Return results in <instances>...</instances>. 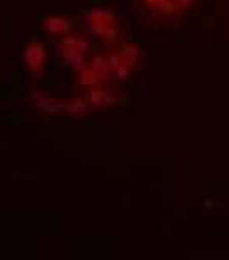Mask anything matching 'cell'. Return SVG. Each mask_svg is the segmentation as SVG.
<instances>
[{"label": "cell", "instance_id": "1", "mask_svg": "<svg viewBox=\"0 0 229 260\" xmlns=\"http://www.w3.org/2000/svg\"><path fill=\"white\" fill-rule=\"evenodd\" d=\"M86 26L95 37L105 38L112 42L117 35L116 28V17L111 11H104V9H95L86 14Z\"/></svg>", "mask_w": 229, "mask_h": 260}, {"label": "cell", "instance_id": "2", "mask_svg": "<svg viewBox=\"0 0 229 260\" xmlns=\"http://www.w3.org/2000/svg\"><path fill=\"white\" fill-rule=\"evenodd\" d=\"M60 48H62V57L68 60V64L78 66L79 68L90 45H88L86 40L81 37H69L60 42Z\"/></svg>", "mask_w": 229, "mask_h": 260}, {"label": "cell", "instance_id": "3", "mask_svg": "<svg viewBox=\"0 0 229 260\" xmlns=\"http://www.w3.org/2000/svg\"><path fill=\"white\" fill-rule=\"evenodd\" d=\"M23 59L31 73H42L43 66H45V60H47L45 48H43L42 43H38V42L28 43V45L24 47Z\"/></svg>", "mask_w": 229, "mask_h": 260}, {"label": "cell", "instance_id": "4", "mask_svg": "<svg viewBox=\"0 0 229 260\" xmlns=\"http://www.w3.org/2000/svg\"><path fill=\"white\" fill-rule=\"evenodd\" d=\"M152 9L162 14H176L191 4V0H145Z\"/></svg>", "mask_w": 229, "mask_h": 260}, {"label": "cell", "instance_id": "5", "mask_svg": "<svg viewBox=\"0 0 229 260\" xmlns=\"http://www.w3.org/2000/svg\"><path fill=\"white\" fill-rule=\"evenodd\" d=\"M88 102H90L93 107L99 109H105L111 107V105L116 102V96L114 93H111L109 90H104V88H95L88 93Z\"/></svg>", "mask_w": 229, "mask_h": 260}, {"label": "cell", "instance_id": "6", "mask_svg": "<svg viewBox=\"0 0 229 260\" xmlns=\"http://www.w3.org/2000/svg\"><path fill=\"white\" fill-rule=\"evenodd\" d=\"M43 28H45V31L52 33V35H64V33L71 31V23H69L66 17L52 16L43 21Z\"/></svg>", "mask_w": 229, "mask_h": 260}, {"label": "cell", "instance_id": "7", "mask_svg": "<svg viewBox=\"0 0 229 260\" xmlns=\"http://www.w3.org/2000/svg\"><path fill=\"white\" fill-rule=\"evenodd\" d=\"M35 104H37L43 112L64 111V104L62 102H59V100H55V99H50V96H47V95H42V93L35 95Z\"/></svg>", "mask_w": 229, "mask_h": 260}, {"label": "cell", "instance_id": "8", "mask_svg": "<svg viewBox=\"0 0 229 260\" xmlns=\"http://www.w3.org/2000/svg\"><path fill=\"white\" fill-rule=\"evenodd\" d=\"M119 55H121V59L127 64V68H135V66L138 64V60H140L138 48L133 47V45H122Z\"/></svg>", "mask_w": 229, "mask_h": 260}, {"label": "cell", "instance_id": "9", "mask_svg": "<svg viewBox=\"0 0 229 260\" xmlns=\"http://www.w3.org/2000/svg\"><path fill=\"white\" fill-rule=\"evenodd\" d=\"M64 109L73 116H83L86 112V102L81 99H73L68 104H64Z\"/></svg>", "mask_w": 229, "mask_h": 260}]
</instances>
